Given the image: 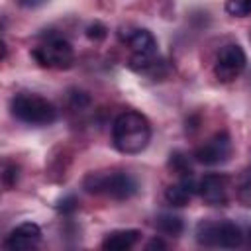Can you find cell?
I'll list each match as a JSON object with an SVG mask.
<instances>
[{
    "label": "cell",
    "mask_w": 251,
    "mask_h": 251,
    "mask_svg": "<svg viewBox=\"0 0 251 251\" xmlns=\"http://www.w3.org/2000/svg\"><path fill=\"white\" fill-rule=\"evenodd\" d=\"M247 57L245 51L241 49V45L237 43H227L220 49L218 59H216V67L214 73L218 76V80L222 82H231L235 76L241 75V71L245 69Z\"/></svg>",
    "instance_id": "obj_6"
},
{
    "label": "cell",
    "mask_w": 251,
    "mask_h": 251,
    "mask_svg": "<svg viewBox=\"0 0 251 251\" xmlns=\"http://www.w3.org/2000/svg\"><path fill=\"white\" fill-rule=\"evenodd\" d=\"M169 167H171L176 175H180V178H182V176H186V175H192V169H190L188 157H186L184 153H180V151H173V153H171Z\"/></svg>",
    "instance_id": "obj_14"
},
{
    "label": "cell",
    "mask_w": 251,
    "mask_h": 251,
    "mask_svg": "<svg viewBox=\"0 0 251 251\" xmlns=\"http://www.w3.org/2000/svg\"><path fill=\"white\" fill-rule=\"evenodd\" d=\"M12 116L24 124L29 126H49L57 120V110L55 106L33 92H20L12 98L10 102Z\"/></svg>",
    "instance_id": "obj_3"
},
{
    "label": "cell",
    "mask_w": 251,
    "mask_h": 251,
    "mask_svg": "<svg viewBox=\"0 0 251 251\" xmlns=\"http://www.w3.org/2000/svg\"><path fill=\"white\" fill-rule=\"evenodd\" d=\"M45 2H47V0H20V4L25 6V8H37V6L45 4Z\"/></svg>",
    "instance_id": "obj_22"
},
{
    "label": "cell",
    "mask_w": 251,
    "mask_h": 251,
    "mask_svg": "<svg viewBox=\"0 0 251 251\" xmlns=\"http://www.w3.org/2000/svg\"><path fill=\"white\" fill-rule=\"evenodd\" d=\"M231 155V137L227 131H218L204 145L194 151V157L202 165H220L226 163Z\"/></svg>",
    "instance_id": "obj_7"
},
{
    "label": "cell",
    "mask_w": 251,
    "mask_h": 251,
    "mask_svg": "<svg viewBox=\"0 0 251 251\" xmlns=\"http://www.w3.org/2000/svg\"><path fill=\"white\" fill-rule=\"evenodd\" d=\"M141 231L139 229H116L112 233H108L102 241V249L106 251H126L131 249L137 239H139Z\"/></svg>",
    "instance_id": "obj_11"
},
{
    "label": "cell",
    "mask_w": 251,
    "mask_h": 251,
    "mask_svg": "<svg viewBox=\"0 0 251 251\" xmlns=\"http://www.w3.org/2000/svg\"><path fill=\"white\" fill-rule=\"evenodd\" d=\"M237 200L245 208H251V176H247L237 188Z\"/></svg>",
    "instance_id": "obj_18"
},
{
    "label": "cell",
    "mask_w": 251,
    "mask_h": 251,
    "mask_svg": "<svg viewBox=\"0 0 251 251\" xmlns=\"http://www.w3.org/2000/svg\"><path fill=\"white\" fill-rule=\"evenodd\" d=\"M18 178H20V167L14 165V163H6L4 165V173H2L4 186L6 188H14L18 184Z\"/></svg>",
    "instance_id": "obj_16"
},
{
    "label": "cell",
    "mask_w": 251,
    "mask_h": 251,
    "mask_svg": "<svg viewBox=\"0 0 251 251\" xmlns=\"http://www.w3.org/2000/svg\"><path fill=\"white\" fill-rule=\"evenodd\" d=\"M165 247H167V243L163 239H159V237H155V239H151L147 243V249H165Z\"/></svg>",
    "instance_id": "obj_21"
},
{
    "label": "cell",
    "mask_w": 251,
    "mask_h": 251,
    "mask_svg": "<svg viewBox=\"0 0 251 251\" xmlns=\"http://www.w3.org/2000/svg\"><path fill=\"white\" fill-rule=\"evenodd\" d=\"M112 141H114V147L120 153H126V155L141 153L151 141V124H149V120L143 114L135 112V110L122 112L114 120Z\"/></svg>",
    "instance_id": "obj_1"
},
{
    "label": "cell",
    "mask_w": 251,
    "mask_h": 251,
    "mask_svg": "<svg viewBox=\"0 0 251 251\" xmlns=\"http://www.w3.org/2000/svg\"><path fill=\"white\" fill-rule=\"evenodd\" d=\"M122 39H126V43L131 47L133 55H147V57H155L157 53V41L153 37V33L149 29L143 27H135L127 33H120Z\"/></svg>",
    "instance_id": "obj_10"
},
{
    "label": "cell",
    "mask_w": 251,
    "mask_h": 251,
    "mask_svg": "<svg viewBox=\"0 0 251 251\" xmlns=\"http://www.w3.org/2000/svg\"><path fill=\"white\" fill-rule=\"evenodd\" d=\"M82 188L88 194H106L114 200H127L137 194V180L122 171L110 173H88L82 180Z\"/></svg>",
    "instance_id": "obj_2"
},
{
    "label": "cell",
    "mask_w": 251,
    "mask_h": 251,
    "mask_svg": "<svg viewBox=\"0 0 251 251\" xmlns=\"http://www.w3.org/2000/svg\"><path fill=\"white\" fill-rule=\"evenodd\" d=\"M249 243H251V231H249Z\"/></svg>",
    "instance_id": "obj_23"
},
{
    "label": "cell",
    "mask_w": 251,
    "mask_h": 251,
    "mask_svg": "<svg viewBox=\"0 0 251 251\" xmlns=\"http://www.w3.org/2000/svg\"><path fill=\"white\" fill-rule=\"evenodd\" d=\"M76 208H78V200L75 196H67L57 204V210L63 214H73V212H76Z\"/></svg>",
    "instance_id": "obj_19"
},
{
    "label": "cell",
    "mask_w": 251,
    "mask_h": 251,
    "mask_svg": "<svg viewBox=\"0 0 251 251\" xmlns=\"http://www.w3.org/2000/svg\"><path fill=\"white\" fill-rule=\"evenodd\" d=\"M31 57L41 67H47V69H69L75 61V51L69 41L61 37H53L43 45L33 47Z\"/></svg>",
    "instance_id": "obj_5"
},
{
    "label": "cell",
    "mask_w": 251,
    "mask_h": 251,
    "mask_svg": "<svg viewBox=\"0 0 251 251\" xmlns=\"http://www.w3.org/2000/svg\"><path fill=\"white\" fill-rule=\"evenodd\" d=\"M155 227H157V231H161L163 235L176 237V235L182 231L184 224H182V220H180L178 216H173V214H161V216L155 220Z\"/></svg>",
    "instance_id": "obj_12"
},
{
    "label": "cell",
    "mask_w": 251,
    "mask_h": 251,
    "mask_svg": "<svg viewBox=\"0 0 251 251\" xmlns=\"http://www.w3.org/2000/svg\"><path fill=\"white\" fill-rule=\"evenodd\" d=\"M226 12L235 18L251 16V0H226Z\"/></svg>",
    "instance_id": "obj_15"
},
{
    "label": "cell",
    "mask_w": 251,
    "mask_h": 251,
    "mask_svg": "<svg viewBox=\"0 0 251 251\" xmlns=\"http://www.w3.org/2000/svg\"><path fill=\"white\" fill-rule=\"evenodd\" d=\"M108 35V29L102 22H92L88 27H86V37L90 41H102L104 37Z\"/></svg>",
    "instance_id": "obj_17"
},
{
    "label": "cell",
    "mask_w": 251,
    "mask_h": 251,
    "mask_svg": "<svg viewBox=\"0 0 251 251\" xmlns=\"http://www.w3.org/2000/svg\"><path fill=\"white\" fill-rule=\"evenodd\" d=\"M39 239H41V227L33 222H24L8 233V237L4 239V247L10 251H25L35 247Z\"/></svg>",
    "instance_id": "obj_9"
},
{
    "label": "cell",
    "mask_w": 251,
    "mask_h": 251,
    "mask_svg": "<svg viewBox=\"0 0 251 251\" xmlns=\"http://www.w3.org/2000/svg\"><path fill=\"white\" fill-rule=\"evenodd\" d=\"M71 102H73V106H75V108H82V106H88V104H90V98H88V94H86V92L75 90V92L71 94Z\"/></svg>",
    "instance_id": "obj_20"
},
{
    "label": "cell",
    "mask_w": 251,
    "mask_h": 251,
    "mask_svg": "<svg viewBox=\"0 0 251 251\" xmlns=\"http://www.w3.org/2000/svg\"><path fill=\"white\" fill-rule=\"evenodd\" d=\"M190 196H192V192L182 184V182H178V184H169L167 186V190H165V198H167V202L171 204V206H186L188 202H190Z\"/></svg>",
    "instance_id": "obj_13"
},
{
    "label": "cell",
    "mask_w": 251,
    "mask_h": 251,
    "mask_svg": "<svg viewBox=\"0 0 251 251\" xmlns=\"http://www.w3.org/2000/svg\"><path fill=\"white\" fill-rule=\"evenodd\" d=\"M196 239L206 247H239L243 241L241 229L231 222H210L202 220L196 226Z\"/></svg>",
    "instance_id": "obj_4"
},
{
    "label": "cell",
    "mask_w": 251,
    "mask_h": 251,
    "mask_svg": "<svg viewBox=\"0 0 251 251\" xmlns=\"http://www.w3.org/2000/svg\"><path fill=\"white\" fill-rule=\"evenodd\" d=\"M229 180L226 175L210 173L200 178V196L208 206H226L229 202Z\"/></svg>",
    "instance_id": "obj_8"
}]
</instances>
